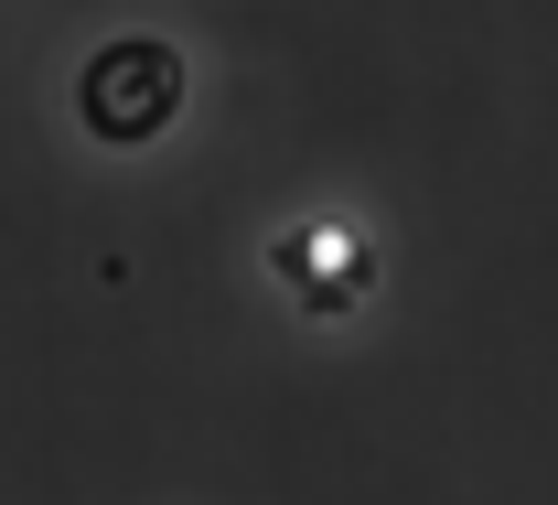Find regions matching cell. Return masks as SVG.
Masks as SVG:
<instances>
[{"instance_id":"obj_1","label":"cell","mask_w":558,"mask_h":505,"mask_svg":"<svg viewBox=\"0 0 558 505\" xmlns=\"http://www.w3.org/2000/svg\"><path fill=\"white\" fill-rule=\"evenodd\" d=\"M75 97H86V130H97V141H150V130L183 108V55L130 33V44H108V55L86 65Z\"/></svg>"},{"instance_id":"obj_2","label":"cell","mask_w":558,"mask_h":505,"mask_svg":"<svg viewBox=\"0 0 558 505\" xmlns=\"http://www.w3.org/2000/svg\"><path fill=\"white\" fill-rule=\"evenodd\" d=\"M279 280L333 323V312L365 301V237H354V226H290V237H279Z\"/></svg>"}]
</instances>
